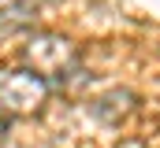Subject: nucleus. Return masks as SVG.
<instances>
[{
	"mask_svg": "<svg viewBox=\"0 0 160 148\" xmlns=\"http://www.w3.org/2000/svg\"><path fill=\"white\" fill-rule=\"evenodd\" d=\"M119 148H145V145H142V141H123Z\"/></svg>",
	"mask_w": 160,
	"mask_h": 148,
	"instance_id": "7ed1b4c3",
	"label": "nucleus"
},
{
	"mask_svg": "<svg viewBox=\"0 0 160 148\" xmlns=\"http://www.w3.org/2000/svg\"><path fill=\"white\" fill-rule=\"evenodd\" d=\"M26 59L34 63V71L41 78H56V74L75 67V44L56 37V34H38L26 44Z\"/></svg>",
	"mask_w": 160,
	"mask_h": 148,
	"instance_id": "f03ea898",
	"label": "nucleus"
},
{
	"mask_svg": "<svg viewBox=\"0 0 160 148\" xmlns=\"http://www.w3.org/2000/svg\"><path fill=\"white\" fill-rule=\"evenodd\" d=\"M48 96V81L38 71H0V104L11 111H38Z\"/></svg>",
	"mask_w": 160,
	"mask_h": 148,
	"instance_id": "f257e3e1",
	"label": "nucleus"
}]
</instances>
